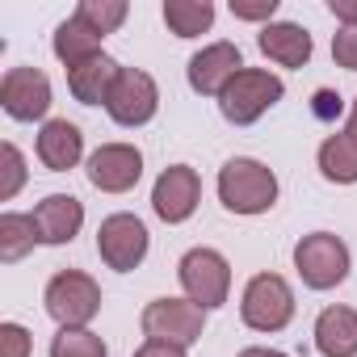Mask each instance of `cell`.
I'll return each instance as SVG.
<instances>
[{"mask_svg": "<svg viewBox=\"0 0 357 357\" xmlns=\"http://www.w3.org/2000/svg\"><path fill=\"white\" fill-rule=\"evenodd\" d=\"M219 202L231 215H265L278 202V176L261 160L236 155L219 168Z\"/></svg>", "mask_w": 357, "mask_h": 357, "instance_id": "1", "label": "cell"}, {"mask_svg": "<svg viewBox=\"0 0 357 357\" xmlns=\"http://www.w3.org/2000/svg\"><path fill=\"white\" fill-rule=\"evenodd\" d=\"M282 93H286L282 76L261 72V68H244V72L219 93V109H223V118H227L231 126H252L265 109H273V105L282 101Z\"/></svg>", "mask_w": 357, "mask_h": 357, "instance_id": "2", "label": "cell"}, {"mask_svg": "<svg viewBox=\"0 0 357 357\" xmlns=\"http://www.w3.org/2000/svg\"><path fill=\"white\" fill-rule=\"evenodd\" d=\"M43 303L59 328H89V319L101 311V286L80 269H63L47 282Z\"/></svg>", "mask_w": 357, "mask_h": 357, "instance_id": "3", "label": "cell"}, {"mask_svg": "<svg viewBox=\"0 0 357 357\" xmlns=\"http://www.w3.org/2000/svg\"><path fill=\"white\" fill-rule=\"evenodd\" d=\"M240 319L252 332H282L294 319V290H290V282L282 273H257L244 286Z\"/></svg>", "mask_w": 357, "mask_h": 357, "instance_id": "4", "label": "cell"}, {"mask_svg": "<svg viewBox=\"0 0 357 357\" xmlns=\"http://www.w3.org/2000/svg\"><path fill=\"white\" fill-rule=\"evenodd\" d=\"M294 269L303 286L311 290H332L349 278V248L332 231H311L294 244Z\"/></svg>", "mask_w": 357, "mask_h": 357, "instance_id": "5", "label": "cell"}, {"mask_svg": "<svg viewBox=\"0 0 357 357\" xmlns=\"http://www.w3.org/2000/svg\"><path fill=\"white\" fill-rule=\"evenodd\" d=\"M181 273V286H185V298H194L202 311H215L227 303V290H231V265L223 252L215 248H190L176 265Z\"/></svg>", "mask_w": 357, "mask_h": 357, "instance_id": "6", "label": "cell"}, {"mask_svg": "<svg viewBox=\"0 0 357 357\" xmlns=\"http://www.w3.org/2000/svg\"><path fill=\"white\" fill-rule=\"evenodd\" d=\"M143 332L147 340H168V344H181L190 349L194 340H202L206 328V311L194 298H155L143 307Z\"/></svg>", "mask_w": 357, "mask_h": 357, "instance_id": "7", "label": "cell"}, {"mask_svg": "<svg viewBox=\"0 0 357 357\" xmlns=\"http://www.w3.org/2000/svg\"><path fill=\"white\" fill-rule=\"evenodd\" d=\"M105 109H109V118L118 126H143L160 109V89L143 68H118V80L109 89Z\"/></svg>", "mask_w": 357, "mask_h": 357, "instance_id": "8", "label": "cell"}, {"mask_svg": "<svg viewBox=\"0 0 357 357\" xmlns=\"http://www.w3.org/2000/svg\"><path fill=\"white\" fill-rule=\"evenodd\" d=\"M147 227H143V219H135V215H109L101 227H97V252H101V261L109 265V269H118V273H130V269H139L143 265V257H147Z\"/></svg>", "mask_w": 357, "mask_h": 357, "instance_id": "9", "label": "cell"}, {"mask_svg": "<svg viewBox=\"0 0 357 357\" xmlns=\"http://www.w3.org/2000/svg\"><path fill=\"white\" fill-rule=\"evenodd\" d=\"M89 181L93 190L101 194H126L139 185L143 176V151L130 147V143H101L93 155H89Z\"/></svg>", "mask_w": 357, "mask_h": 357, "instance_id": "10", "label": "cell"}, {"mask_svg": "<svg viewBox=\"0 0 357 357\" xmlns=\"http://www.w3.org/2000/svg\"><path fill=\"white\" fill-rule=\"evenodd\" d=\"M198 198H202V181L190 164H172L155 176L151 185V211L164 219V223H185L194 211H198Z\"/></svg>", "mask_w": 357, "mask_h": 357, "instance_id": "11", "label": "cell"}, {"mask_svg": "<svg viewBox=\"0 0 357 357\" xmlns=\"http://www.w3.org/2000/svg\"><path fill=\"white\" fill-rule=\"evenodd\" d=\"M0 105H5V114L17 118V122L47 118V109H51V80L38 68H9L5 80H0Z\"/></svg>", "mask_w": 357, "mask_h": 357, "instance_id": "12", "label": "cell"}, {"mask_svg": "<svg viewBox=\"0 0 357 357\" xmlns=\"http://www.w3.org/2000/svg\"><path fill=\"white\" fill-rule=\"evenodd\" d=\"M190 89L202 93V97H219L240 72H244V59H240V47L236 43H211L202 47L194 59H190Z\"/></svg>", "mask_w": 357, "mask_h": 357, "instance_id": "13", "label": "cell"}, {"mask_svg": "<svg viewBox=\"0 0 357 357\" xmlns=\"http://www.w3.org/2000/svg\"><path fill=\"white\" fill-rule=\"evenodd\" d=\"M34 223L43 244H72L76 231L84 227V202L72 194H47L34 206Z\"/></svg>", "mask_w": 357, "mask_h": 357, "instance_id": "14", "label": "cell"}, {"mask_svg": "<svg viewBox=\"0 0 357 357\" xmlns=\"http://www.w3.org/2000/svg\"><path fill=\"white\" fill-rule=\"evenodd\" d=\"M257 47H261V55L265 59H273L278 68H303L307 59H311V34L303 30V26H294V22H269V26H261V34H257Z\"/></svg>", "mask_w": 357, "mask_h": 357, "instance_id": "15", "label": "cell"}, {"mask_svg": "<svg viewBox=\"0 0 357 357\" xmlns=\"http://www.w3.org/2000/svg\"><path fill=\"white\" fill-rule=\"evenodd\" d=\"M84 155V135L76 122L68 118H51L43 130H38V160L51 168V172H68L76 168Z\"/></svg>", "mask_w": 357, "mask_h": 357, "instance_id": "16", "label": "cell"}, {"mask_svg": "<svg viewBox=\"0 0 357 357\" xmlns=\"http://www.w3.org/2000/svg\"><path fill=\"white\" fill-rule=\"evenodd\" d=\"M114 80H118V63L105 51L84 59V63H76V68H68V89H72V97L80 105H105Z\"/></svg>", "mask_w": 357, "mask_h": 357, "instance_id": "17", "label": "cell"}, {"mask_svg": "<svg viewBox=\"0 0 357 357\" xmlns=\"http://www.w3.org/2000/svg\"><path fill=\"white\" fill-rule=\"evenodd\" d=\"M315 349L324 357H357V311L324 307L315 319Z\"/></svg>", "mask_w": 357, "mask_h": 357, "instance_id": "18", "label": "cell"}, {"mask_svg": "<svg viewBox=\"0 0 357 357\" xmlns=\"http://www.w3.org/2000/svg\"><path fill=\"white\" fill-rule=\"evenodd\" d=\"M319 172L332 185H357V135L336 130L319 143Z\"/></svg>", "mask_w": 357, "mask_h": 357, "instance_id": "19", "label": "cell"}, {"mask_svg": "<svg viewBox=\"0 0 357 357\" xmlns=\"http://www.w3.org/2000/svg\"><path fill=\"white\" fill-rule=\"evenodd\" d=\"M164 22L176 38H198L215 26L211 0H164Z\"/></svg>", "mask_w": 357, "mask_h": 357, "instance_id": "20", "label": "cell"}, {"mask_svg": "<svg viewBox=\"0 0 357 357\" xmlns=\"http://www.w3.org/2000/svg\"><path fill=\"white\" fill-rule=\"evenodd\" d=\"M55 55L68 63V68H76V63H84V59H93V55H101V34H93L84 22H76V17H68L59 30H55Z\"/></svg>", "mask_w": 357, "mask_h": 357, "instance_id": "21", "label": "cell"}, {"mask_svg": "<svg viewBox=\"0 0 357 357\" xmlns=\"http://www.w3.org/2000/svg\"><path fill=\"white\" fill-rule=\"evenodd\" d=\"M34 244H43L34 215H13V211L0 215V261L13 265V261H22L26 252H34Z\"/></svg>", "mask_w": 357, "mask_h": 357, "instance_id": "22", "label": "cell"}, {"mask_svg": "<svg viewBox=\"0 0 357 357\" xmlns=\"http://www.w3.org/2000/svg\"><path fill=\"white\" fill-rule=\"evenodd\" d=\"M126 13H130V9H126V0H80L72 17L84 22L93 34L105 38V34H114V30L126 22Z\"/></svg>", "mask_w": 357, "mask_h": 357, "instance_id": "23", "label": "cell"}, {"mask_svg": "<svg viewBox=\"0 0 357 357\" xmlns=\"http://www.w3.org/2000/svg\"><path fill=\"white\" fill-rule=\"evenodd\" d=\"M51 357H109V349L89 328H59L51 340Z\"/></svg>", "mask_w": 357, "mask_h": 357, "instance_id": "24", "label": "cell"}, {"mask_svg": "<svg viewBox=\"0 0 357 357\" xmlns=\"http://www.w3.org/2000/svg\"><path fill=\"white\" fill-rule=\"evenodd\" d=\"M0 164H5V168H0V172H5V176H0V202H9L26 185V160H22V151L13 143H5V147H0Z\"/></svg>", "mask_w": 357, "mask_h": 357, "instance_id": "25", "label": "cell"}, {"mask_svg": "<svg viewBox=\"0 0 357 357\" xmlns=\"http://www.w3.org/2000/svg\"><path fill=\"white\" fill-rule=\"evenodd\" d=\"M332 59L344 68V72H357V30H336L332 34Z\"/></svg>", "mask_w": 357, "mask_h": 357, "instance_id": "26", "label": "cell"}, {"mask_svg": "<svg viewBox=\"0 0 357 357\" xmlns=\"http://www.w3.org/2000/svg\"><path fill=\"white\" fill-rule=\"evenodd\" d=\"M231 13L240 17V22H273V13H278V0H231Z\"/></svg>", "mask_w": 357, "mask_h": 357, "instance_id": "27", "label": "cell"}, {"mask_svg": "<svg viewBox=\"0 0 357 357\" xmlns=\"http://www.w3.org/2000/svg\"><path fill=\"white\" fill-rule=\"evenodd\" d=\"M0 344H5V357H26L30 353V332L22 324H0Z\"/></svg>", "mask_w": 357, "mask_h": 357, "instance_id": "28", "label": "cell"}, {"mask_svg": "<svg viewBox=\"0 0 357 357\" xmlns=\"http://www.w3.org/2000/svg\"><path fill=\"white\" fill-rule=\"evenodd\" d=\"M135 357H185L181 344H168V340H143L135 349Z\"/></svg>", "mask_w": 357, "mask_h": 357, "instance_id": "29", "label": "cell"}, {"mask_svg": "<svg viewBox=\"0 0 357 357\" xmlns=\"http://www.w3.org/2000/svg\"><path fill=\"white\" fill-rule=\"evenodd\" d=\"M328 9L344 30H357V0H328Z\"/></svg>", "mask_w": 357, "mask_h": 357, "instance_id": "30", "label": "cell"}, {"mask_svg": "<svg viewBox=\"0 0 357 357\" xmlns=\"http://www.w3.org/2000/svg\"><path fill=\"white\" fill-rule=\"evenodd\" d=\"M336 114H340V97L328 93V89H319V93H315V118L328 122V118H336Z\"/></svg>", "mask_w": 357, "mask_h": 357, "instance_id": "31", "label": "cell"}, {"mask_svg": "<svg viewBox=\"0 0 357 357\" xmlns=\"http://www.w3.org/2000/svg\"><path fill=\"white\" fill-rule=\"evenodd\" d=\"M240 357H286V353H278V349H244Z\"/></svg>", "mask_w": 357, "mask_h": 357, "instance_id": "32", "label": "cell"}, {"mask_svg": "<svg viewBox=\"0 0 357 357\" xmlns=\"http://www.w3.org/2000/svg\"><path fill=\"white\" fill-rule=\"evenodd\" d=\"M349 135H357V101H353V109H349V126H344Z\"/></svg>", "mask_w": 357, "mask_h": 357, "instance_id": "33", "label": "cell"}]
</instances>
